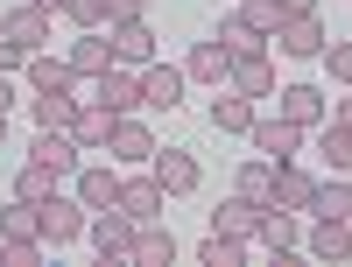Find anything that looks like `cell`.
<instances>
[{"label":"cell","mask_w":352,"mask_h":267,"mask_svg":"<svg viewBox=\"0 0 352 267\" xmlns=\"http://www.w3.org/2000/svg\"><path fill=\"white\" fill-rule=\"evenodd\" d=\"M36 218H43V246H71L78 232H85V218H92V211H85L78 197H64V190H50V197L36 204Z\"/></svg>","instance_id":"1"},{"label":"cell","mask_w":352,"mask_h":267,"mask_svg":"<svg viewBox=\"0 0 352 267\" xmlns=\"http://www.w3.org/2000/svg\"><path fill=\"white\" fill-rule=\"evenodd\" d=\"M85 232H92V246L106 253V260H134V218L120 211V204H113V211H92V218H85Z\"/></svg>","instance_id":"2"},{"label":"cell","mask_w":352,"mask_h":267,"mask_svg":"<svg viewBox=\"0 0 352 267\" xmlns=\"http://www.w3.org/2000/svg\"><path fill=\"white\" fill-rule=\"evenodd\" d=\"M92 99H99L106 113H134V106H141V71H134V64H106V71L92 78Z\"/></svg>","instance_id":"3"},{"label":"cell","mask_w":352,"mask_h":267,"mask_svg":"<svg viewBox=\"0 0 352 267\" xmlns=\"http://www.w3.org/2000/svg\"><path fill=\"white\" fill-rule=\"evenodd\" d=\"M113 120H120V113H106L99 99H78V120H71V141L85 148V155H106V148H113Z\"/></svg>","instance_id":"4"},{"label":"cell","mask_w":352,"mask_h":267,"mask_svg":"<svg viewBox=\"0 0 352 267\" xmlns=\"http://www.w3.org/2000/svg\"><path fill=\"white\" fill-rule=\"evenodd\" d=\"M268 43H282V56H324V21H317V14H282V28H275V36Z\"/></svg>","instance_id":"5"},{"label":"cell","mask_w":352,"mask_h":267,"mask_svg":"<svg viewBox=\"0 0 352 267\" xmlns=\"http://www.w3.org/2000/svg\"><path fill=\"white\" fill-rule=\"evenodd\" d=\"M184 71H176V64H141V106H155V113H176V106H184Z\"/></svg>","instance_id":"6"},{"label":"cell","mask_w":352,"mask_h":267,"mask_svg":"<svg viewBox=\"0 0 352 267\" xmlns=\"http://www.w3.org/2000/svg\"><path fill=\"white\" fill-rule=\"evenodd\" d=\"M247 141H254L268 162H296V148H303V127L275 113V120H254V127H247Z\"/></svg>","instance_id":"7"},{"label":"cell","mask_w":352,"mask_h":267,"mask_svg":"<svg viewBox=\"0 0 352 267\" xmlns=\"http://www.w3.org/2000/svg\"><path fill=\"white\" fill-rule=\"evenodd\" d=\"M148 176L162 183V197H184V190H197V155H184V148H155Z\"/></svg>","instance_id":"8"},{"label":"cell","mask_w":352,"mask_h":267,"mask_svg":"<svg viewBox=\"0 0 352 267\" xmlns=\"http://www.w3.org/2000/svg\"><path fill=\"white\" fill-rule=\"evenodd\" d=\"M113 64H134V71L155 64V28L141 21V14L134 21H113Z\"/></svg>","instance_id":"9"},{"label":"cell","mask_w":352,"mask_h":267,"mask_svg":"<svg viewBox=\"0 0 352 267\" xmlns=\"http://www.w3.org/2000/svg\"><path fill=\"white\" fill-rule=\"evenodd\" d=\"M261 211H268V204H254V197L232 190L219 211H212V232H226V240H254V232H261Z\"/></svg>","instance_id":"10"},{"label":"cell","mask_w":352,"mask_h":267,"mask_svg":"<svg viewBox=\"0 0 352 267\" xmlns=\"http://www.w3.org/2000/svg\"><path fill=\"white\" fill-rule=\"evenodd\" d=\"M162 183H155V176H120V211L134 218V225H148V218H162Z\"/></svg>","instance_id":"11"},{"label":"cell","mask_w":352,"mask_h":267,"mask_svg":"<svg viewBox=\"0 0 352 267\" xmlns=\"http://www.w3.org/2000/svg\"><path fill=\"white\" fill-rule=\"evenodd\" d=\"M226 84H232V92H247V99H275V64H268V56H232V71H226Z\"/></svg>","instance_id":"12"},{"label":"cell","mask_w":352,"mask_h":267,"mask_svg":"<svg viewBox=\"0 0 352 267\" xmlns=\"http://www.w3.org/2000/svg\"><path fill=\"white\" fill-rule=\"evenodd\" d=\"M78 204L85 211H113V204H120V169H106V162L78 169Z\"/></svg>","instance_id":"13"},{"label":"cell","mask_w":352,"mask_h":267,"mask_svg":"<svg viewBox=\"0 0 352 267\" xmlns=\"http://www.w3.org/2000/svg\"><path fill=\"white\" fill-rule=\"evenodd\" d=\"M0 36H8V43H21L28 56H36V49L50 43V14H43V8H28V0H21L14 14H0Z\"/></svg>","instance_id":"14"},{"label":"cell","mask_w":352,"mask_h":267,"mask_svg":"<svg viewBox=\"0 0 352 267\" xmlns=\"http://www.w3.org/2000/svg\"><path fill=\"white\" fill-rule=\"evenodd\" d=\"M106 155H113V162H148V155H155V134L141 127L134 113H120V120H113V148H106Z\"/></svg>","instance_id":"15"},{"label":"cell","mask_w":352,"mask_h":267,"mask_svg":"<svg viewBox=\"0 0 352 267\" xmlns=\"http://www.w3.org/2000/svg\"><path fill=\"white\" fill-rule=\"evenodd\" d=\"M64 64L78 71V78H99L106 64H113V36H99V28H85V36L64 49Z\"/></svg>","instance_id":"16"},{"label":"cell","mask_w":352,"mask_h":267,"mask_svg":"<svg viewBox=\"0 0 352 267\" xmlns=\"http://www.w3.org/2000/svg\"><path fill=\"white\" fill-rule=\"evenodd\" d=\"M310 176L296 169V162H275V183H268V204H282V211H310Z\"/></svg>","instance_id":"17"},{"label":"cell","mask_w":352,"mask_h":267,"mask_svg":"<svg viewBox=\"0 0 352 267\" xmlns=\"http://www.w3.org/2000/svg\"><path fill=\"white\" fill-rule=\"evenodd\" d=\"M226 71H232V49L212 36V43H197L190 56H184V78H197V84H226Z\"/></svg>","instance_id":"18"},{"label":"cell","mask_w":352,"mask_h":267,"mask_svg":"<svg viewBox=\"0 0 352 267\" xmlns=\"http://www.w3.org/2000/svg\"><path fill=\"white\" fill-rule=\"evenodd\" d=\"M21 71H28V84H36V92H78V71L64 64V56H50V49H36Z\"/></svg>","instance_id":"19"},{"label":"cell","mask_w":352,"mask_h":267,"mask_svg":"<svg viewBox=\"0 0 352 267\" xmlns=\"http://www.w3.org/2000/svg\"><path fill=\"white\" fill-rule=\"evenodd\" d=\"M212 127H219V134H247V127H254V99L232 92V84H219V99H212Z\"/></svg>","instance_id":"20"},{"label":"cell","mask_w":352,"mask_h":267,"mask_svg":"<svg viewBox=\"0 0 352 267\" xmlns=\"http://www.w3.org/2000/svg\"><path fill=\"white\" fill-rule=\"evenodd\" d=\"M282 120H296L303 134L324 127V92H317V84H289V92H282Z\"/></svg>","instance_id":"21"},{"label":"cell","mask_w":352,"mask_h":267,"mask_svg":"<svg viewBox=\"0 0 352 267\" xmlns=\"http://www.w3.org/2000/svg\"><path fill=\"white\" fill-rule=\"evenodd\" d=\"M169 260H176V240H169V232L148 218V225L134 232V267H169Z\"/></svg>","instance_id":"22"},{"label":"cell","mask_w":352,"mask_h":267,"mask_svg":"<svg viewBox=\"0 0 352 267\" xmlns=\"http://www.w3.org/2000/svg\"><path fill=\"white\" fill-rule=\"evenodd\" d=\"M254 240L268 246V253H289V246H296V211L268 204V211H261V232H254Z\"/></svg>","instance_id":"23"},{"label":"cell","mask_w":352,"mask_h":267,"mask_svg":"<svg viewBox=\"0 0 352 267\" xmlns=\"http://www.w3.org/2000/svg\"><path fill=\"white\" fill-rule=\"evenodd\" d=\"M56 183H64V169H50V162H36V155H28L21 162V176H14V197H28V204H43Z\"/></svg>","instance_id":"24"},{"label":"cell","mask_w":352,"mask_h":267,"mask_svg":"<svg viewBox=\"0 0 352 267\" xmlns=\"http://www.w3.org/2000/svg\"><path fill=\"white\" fill-rule=\"evenodd\" d=\"M310 253H317V260H345V253H352V225H345V218H317Z\"/></svg>","instance_id":"25"},{"label":"cell","mask_w":352,"mask_h":267,"mask_svg":"<svg viewBox=\"0 0 352 267\" xmlns=\"http://www.w3.org/2000/svg\"><path fill=\"white\" fill-rule=\"evenodd\" d=\"M0 240H43V218H36L28 197H14L8 211H0Z\"/></svg>","instance_id":"26"},{"label":"cell","mask_w":352,"mask_h":267,"mask_svg":"<svg viewBox=\"0 0 352 267\" xmlns=\"http://www.w3.org/2000/svg\"><path fill=\"white\" fill-rule=\"evenodd\" d=\"M232 21H240V28H254V36L268 43L275 28H282V8H275V0H240V8H232Z\"/></svg>","instance_id":"27"},{"label":"cell","mask_w":352,"mask_h":267,"mask_svg":"<svg viewBox=\"0 0 352 267\" xmlns=\"http://www.w3.org/2000/svg\"><path fill=\"white\" fill-rule=\"evenodd\" d=\"M310 211H317V218H345V211H352V176L317 183V190H310Z\"/></svg>","instance_id":"28"},{"label":"cell","mask_w":352,"mask_h":267,"mask_svg":"<svg viewBox=\"0 0 352 267\" xmlns=\"http://www.w3.org/2000/svg\"><path fill=\"white\" fill-rule=\"evenodd\" d=\"M268 183H275V162L261 155V162H240V176H232V190L254 197V204H268Z\"/></svg>","instance_id":"29"},{"label":"cell","mask_w":352,"mask_h":267,"mask_svg":"<svg viewBox=\"0 0 352 267\" xmlns=\"http://www.w3.org/2000/svg\"><path fill=\"white\" fill-rule=\"evenodd\" d=\"M71 120H78L71 92H36V127H71Z\"/></svg>","instance_id":"30"},{"label":"cell","mask_w":352,"mask_h":267,"mask_svg":"<svg viewBox=\"0 0 352 267\" xmlns=\"http://www.w3.org/2000/svg\"><path fill=\"white\" fill-rule=\"evenodd\" d=\"M197 260H204V267H240V260H247V240H226V232H212V240L197 246Z\"/></svg>","instance_id":"31"},{"label":"cell","mask_w":352,"mask_h":267,"mask_svg":"<svg viewBox=\"0 0 352 267\" xmlns=\"http://www.w3.org/2000/svg\"><path fill=\"white\" fill-rule=\"evenodd\" d=\"M317 148L331 155V169H338V176H352V134H345V127H324V134H317Z\"/></svg>","instance_id":"32"},{"label":"cell","mask_w":352,"mask_h":267,"mask_svg":"<svg viewBox=\"0 0 352 267\" xmlns=\"http://www.w3.org/2000/svg\"><path fill=\"white\" fill-rule=\"evenodd\" d=\"M43 260V240H0V267H36Z\"/></svg>","instance_id":"33"},{"label":"cell","mask_w":352,"mask_h":267,"mask_svg":"<svg viewBox=\"0 0 352 267\" xmlns=\"http://www.w3.org/2000/svg\"><path fill=\"white\" fill-rule=\"evenodd\" d=\"M219 43H226L232 56H254V49H261V36H254V28H240V21H226V28H219Z\"/></svg>","instance_id":"34"},{"label":"cell","mask_w":352,"mask_h":267,"mask_svg":"<svg viewBox=\"0 0 352 267\" xmlns=\"http://www.w3.org/2000/svg\"><path fill=\"white\" fill-rule=\"evenodd\" d=\"M324 71L338 84H352V43H324Z\"/></svg>","instance_id":"35"},{"label":"cell","mask_w":352,"mask_h":267,"mask_svg":"<svg viewBox=\"0 0 352 267\" xmlns=\"http://www.w3.org/2000/svg\"><path fill=\"white\" fill-rule=\"evenodd\" d=\"M64 14H71L78 28H99V21H106V0H64Z\"/></svg>","instance_id":"36"},{"label":"cell","mask_w":352,"mask_h":267,"mask_svg":"<svg viewBox=\"0 0 352 267\" xmlns=\"http://www.w3.org/2000/svg\"><path fill=\"white\" fill-rule=\"evenodd\" d=\"M21 64H28V49H21V43H8V36H0V71H21Z\"/></svg>","instance_id":"37"},{"label":"cell","mask_w":352,"mask_h":267,"mask_svg":"<svg viewBox=\"0 0 352 267\" xmlns=\"http://www.w3.org/2000/svg\"><path fill=\"white\" fill-rule=\"evenodd\" d=\"M141 14V0H106V21H134Z\"/></svg>","instance_id":"38"},{"label":"cell","mask_w":352,"mask_h":267,"mask_svg":"<svg viewBox=\"0 0 352 267\" xmlns=\"http://www.w3.org/2000/svg\"><path fill=\"white\" fill-rule=\"evenodd\" d=\"M282 14H317V0H275Z\"/></svg>","instance_id":"39"},{"label":"cell","mask_w":352,"mask_h":267,"mask_svg":"<svg viewBox=\"0 0 352 267\" xmlns=\"http://www.w3.org/2000/svg\"><path fill=\"white\" fill-rule=\"evenodd\" d=\"M331 127H345V134H352V99H338V120H331Z\"/></svg>","instance_id":"40"},{"label":"cell","mask_w":352,"mask_h":267,"mask_svg":"<svg viewBox=\"0 0 352 267\" xmlns=\"http://www.w3.org/2000/svg\"><path fill=\"white\" fill-rule=\"evenodd\" d=\"M14 106V84H8V71H0V113H8Z\"/></svg>","instance_id":"41"},{"label":"cell","mask_w":352,"mask_h":267,"mask_svg":"<svg viewBox=\"0 0 352 267\" xmlns=\"http://www.w3.org/2000/svg\"><path fill=\"white\" fill-rule=\"evenodd\" d=\"M28 8H43V14H56V8H64V0H28Z\"/></svg>","instance_id":"42"},{"label":"cell","mask_w":352,"mask_h":267,"mask_svg":"<svg viewBox=\"0 0 352 267\" xmlns=\"http://www.w3.org/2000/svg\"><path fill=\"white\" fill-rule=\"evenodd\" d=\"M0 141H8V113H0Z\"/></svg>","instance_id":"43"},{"label":"cell","mask_w":352,"mask_h":267,"mask_svg":"<svg viewBox=\"0 0 352 267\" xmlns=\"http://www.w3.org/2000/svg\"><path fill=\"white\" fill-rule=\"evenodd\" d=\"M345 225H352V211H345Z\"/></svg>","instance_id":"44"}]
</instances>
